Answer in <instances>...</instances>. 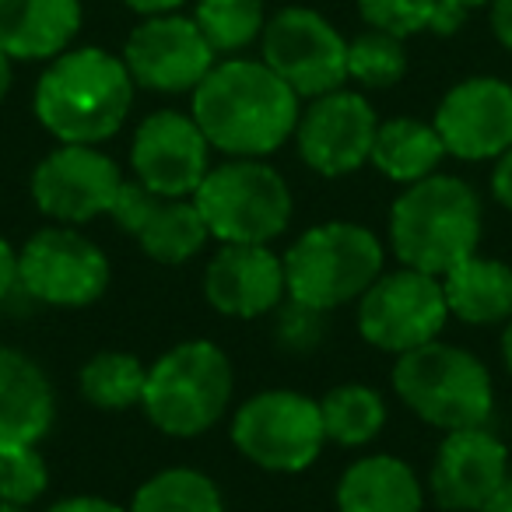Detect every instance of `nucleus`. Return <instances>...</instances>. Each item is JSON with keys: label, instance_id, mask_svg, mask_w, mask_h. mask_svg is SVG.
I'll return each instance as SVG.
<instances>
[{"label": "nucleus", "instance_id": "nucleus-4", "mask_svg": "<svg viewBox=\"0 0 512 512\" xmlns=\"http://www.w3.org/2000/svg\"><path fill=\"white\" fill-rule=\"evenodd\" d=\"M393 390L407 411L446 432L481 428L495 404V386L481 358L456 344H442L439 337L397 355Z\"/></svg>", "mask_w": 512, "mask_h": 512}, {"label": "nucleus", "instance_id": "nucleus-37", "mask_svg": "<svg viewBox=\"0 0 512 512\" xmlns=\"http://www.w3.org/2000/svg\"><path fill=\"white\" fill-rule=\"evenodd\" d=\"M130 11H137L141 18H155V15H176L186 0H123Z\"/></svg>", "mask_w": 512, "mask_h": 512}, {"label": "nucleus", "instance_id": "nucleus-32", "mask_svg": "<svg viewBox=\"0 0 512 512\" xmlns=\"http://www.w3.org/2000/svg\"><path fill=\"white\" fill-rule=\"evenodd\" d=\"M320 316L323 313H316V309H306V306H299V302H292L288 320L281 316V337H285L288 344L309 348V344H316V337H320Z\"/></svg>", "mask_w": 512, "mask_h": 512}, {"label": "nucleus", "instance_id": "nucleus-16", "mask_svg": "<svg viewBox=\"0 0 512 512\" xmlns=\"http://www.w3.org/2000/svg\"><path fill=\"white\" fill-rule=\"evenodd\" d=\"M432 127L446 155L488 162L512 148V85L502 78H467L442 95Z\"/></svg>", "mask_w": 512, "mask_h": 512}, {"label": "nucleus", "instance_id": "nucleus-25", "mask_svg": "<svg viewBox=\"0 0 512 512\" xmlns=\"http://www.w3.org/2000/svg\"><path fill=\"white\" fill-rule=\"evenodd\" d=\"M320 418L327 442L337 446H365L372 442L386 425V404L369 386H337L320 400Z\"/></svg>", "mask_w": 512, "mask_h": 512}, {"label": "nucleus", "instance_id": "nucleus-36", "mask_svg": "<svg viewBox=\"0 0 512 512\" xmlns=\"http://www.w3.org/2000/svg\"><path fill=\"white\" fill-rule=\"evenodd\" d=\"M50 512H130V509H120V505L106 502V498L74 495V498H64V502H57Z\"/></svg>", "mask_w": 512, "mask_h": 512}, {"label": "nucleus", "instance_id": "nucleus-7", "mask_svg": "<svg viewBox=\"0 0 512 512\" xmlns=\"http://www.w3.org/2000/svg\"><path fill=\"white\" fill-rule=\"evenodd\" d=\"M211 239L267 246L285 235L292 221L288 183L260 158H228L211 169L193 193Z\"/></svg>", "mask_w": 512, "mask_h": 512}, {"label": "nucleus", "instance_id": "nucleus-34", "mask_svg": "<svg viewBox=\"0 0 512 512\" xmlns=\"http://www.w3.org/2000/svg\"><path fill=\"white\" fill-rule=\"evenodd\" d=\"M18 288V253L8 239H0V302Z\"/></svg>", "mask_w": 512, "mask_h": 512}, {"label": "nucleus", "instance_id": "nucleus-10", "mask_svg": "<svg viewBox=\"0 0 512 512\" xmlns=\"http://www.w3.org/2000/svg\"><path fill=\"white\" fill-rule=\"evenodd\" d=\"M264 64L299 99H316L348 81V39L313 8H285L267 18Z\"/></svg>", "mask_w": 512, "mask_h": 512}, {"label": "nucleus", "instance_id": "nucleus-20", "mask_svg": "<svg viewBox=\"0 0 512 512\" xmlns=\"http://www.w3.org/2000/svg\"><path fill=\"white\" fill-rule=\"evenodd\" d=\"M53 386L25 351L0 344V449L39 446L53 425Z\"/></svg>", "mask_w": 512, "mask_h": 512}, {"label": "nucleus", "instance_id": "nucleus-2", "mask_svg": "<svg viewBox=\"0 0 512 512\" xmlns=\"http://www.w3.org/2000/svg\"><path fill=\"white\" fill-rule=\"evenodd\" d=\"M134 88L123 57L102 46H81L50 60L32 109L60 144H102L123 127Z\"/></svg>", "mask_w": 512, "mask_h": 512}, {"label": "nucleus", "instance_id": "nucleus-9", "mask_svg": "<svg viewBox=\"0 0 512 512\" xmlns=\"http://www.w3.org/2000/svg\"><path fill=\"white\" fill-rule=\"evenodd\" d=\"M449 320L442 281L414 267L379 274L358 299V334L379 351L407 355L435 341Z\"/></svg>", "mask_w": 512, "mask_h": 512}, {"label": "nucleus", "instance_id": "nucleus-12", "mask_svg": "<svg viewBox=\"0 0 512 512\" xmlns=\"http://www.w3.org/2000/svg\"><path fill=\"white\" fill-rule=\"evenodd\" d=\"M123 64H127L134 85L148 88V92L179 95L193 92L211 74L218 53L211 50L193 18L155 15L144 18L127 36Z\"/></svg>", "mask_w": 512, "mask_h": 512}, {"label": "nucleus", "instance_id": "nucleus-29", "mask_svg": "<svg viewBox=\"0 0 512 512\" xmlns=\"http://www.w3.org/2000/svg\"><path fill=\"white\" fill-rule=\"evenodd\" d=\"M193 22L218 57H235L264 36V0H197Z\"/></svg>", "mask_w": 512, "mask_h": 512}, {"label": "nucleus", "instance_id": "nucleus-13", "mask_svg": "<svg viewBox=\"0 0 512 512\" xmlns=\"http://www.w3.org/2000/svg\"><path fill=\"white\" fill-rule=\"evenodd\" d=\"M120 186V165L95 144H60L32 172V197L39 211L64 225L109 214Z\"/></svg>", "mask_w": 512, "mask_h": 512}, {"label": "nucleus", "instance_id": "nucleus-15", "mask_svg": "<svg viewBox=\"0 0 512 512\" xmlns=\"http://www.w3.org/2000/svg\"><path fill=\"white\" fill-rule=\"evenodd\" d=\"M130 165L144 190L165 197H193L211 172V144L197 120L176 109L144 116L130 144Z\"/></svg>", "mask_w": 512, "mask_h": 512}, {"label": "nucleus", "instance_id": "nucleus-17", "mask_svg": "<svg viewBox=\"0 0 512 512\" xmlns=\"http://www.w3.org/2000/svg\"><path fill=\"white\" fill-rule=\"evenodd\" d=\"M109 218L151 256L158 264H186L190 256L204 249L211 239L204 218H200L197 204L186 197H165V193H151L141 183H127L123 179L120 193L113 200Z\"/></svg>", "mask_w": 512, "mask_h": 512}, {"label": "nucleus", "instance_id": "nucleus-26", "mask_svg": "<svg viewBox=\"0 0 512 512\" xmlns=\"http://www.w3.org/2000/svg\"><path fill=\"white\" fill-rule=\"evenodd\" d=\"M144 383H148V369L123 351H99L95 358H88L78 376L81 397L99 411L137 407L144 397Z\"/></svg>", "mask_w": 512, "mask_h": 512}, {"label": "nucleus", "instance_id": "nucleus-1", "mask_svg": "<svg viewBox=\"0 0 512 512\" xmlns=\"http://www.w3.org/2000/svg\"><path fill=\"white\" fill-rule=\"evenodd\" d=\"M299 95L264 60L228 57L193 88V120L228 158H264L299 123Z\"/></svg>", "mask_w": 512, "mask_h": 512}, {"label": "nucleus", "instance_id": "nucleus-27", "mask_svg": "<svg viewBox=\"0 0 512 512\" xmlns=\"http://www.w3.org/2000/svg\"><path fill=\"white\" fill-rule=\"evenodd\" d=\"M358 15L369 29L397 39L418 36V32L453 36L467 18L463 11L449 8L446 0H358Z\"/></svg>", "mask_w": 512, "mask_h": 512}, {"label": "nucleus", "instance_id": "nucleus-11", "mask_svg": "<svg viewBox=\"0 0 512 512\" xmlns=\"http://www.w3.org/2000/svg\"><path fill=\"white\" fill-rule=\"evenodd\" d=\"M18 285L46 306H92L109 288V260L74 228H43L18 253Z\"/></svg>", "mask_w": 512, "mask_h": 512}, {"label": "nucleus", "instance_id": "nucleus-41", "mask_svg": "<svg viewBox=\"0 0 512 512\" xmlns=\"http://www.w3.org/2000/svg\"><path fill=\"white\" fill-rule=\"evenodd\" d=\"M502 358H505V365H509V372H512V320L505 323V334H502Z\"/></svg>", "mask_w": 512, "mask_h": 512}, {"label": "nucleus", "instance_id": "nucleus-42", "mask_svg": "<svg viewBox=\"0 0 512 512\" xmlns=\"http://www.w3.org/2000/svg\"><path fill=\"white\" fill-rule=\"evenodd\" d=\"M0 512H25V509H18V505H8V502H0Z\"/></svg>", "mask_w": 512, "mask_h": 512}, {"label": "nucleus", "instance_id": "nucleus-33", "mask_svg": "<svg viewBox=\"0 0 512 512\" xmlns=\"http://www.w3.org/2000/svg\"><path fill=\"white\" fill-rule=\"evenodd\" d=\"M491 193H495V200L505 207V211H512V148L502 151V155L495 158V172H491Z\"/></svg>", "mask_w": 512, "mask_h": 512}, {"label": "nucleus", "instance_id": "nucleus-24", "mask_svg": "<svg viewBox=\"0 0 512 512\" xmlns=\"http://www.w3.org/2000/svg\"><path fill=\"white\" fill-rule=\"evenodd\" d=\"M442 158H446V144H442L439 130L432 123L414 120V116H397V120H386L376 127L369 162L393 183L411 186L418 179L432 176Z\"/></svg>", "mask_w": 512, "mask_h": 512}, {"label": "nucleus", "instance_id": "nucleus-18", "mask_svg": "<svg viewBox=\"0 0 512 512\" xmlns=\"http://www.w3.org/2000/svg\"><path fill=\"white\" fill-rule=\"evenodd\" d=\"M509 477V453L491 432L460 428L442 439L432 463V495L442 509L481 512Z\"/></svg>", "mask_w": 512, "mask_h": 512}, {"label": "nucleus", "instance_id": "nucleus-14", "mask_svg": "<svg viewBox=\"0 0 512 512\" xmlns=\"http://www.w3.org/2000/svg\"><path fill=\"white\" fill-rule=\"evenodd\" d=\"M376 113L369 99L348 88L309 99L295 123V144L302 162L320 176H348L362 169L376 141Z\"/></svg>", "mask_w": 512, "mask_h": 512}, {"label": "nucleus", "instance_id": "nucleus-21", "mask_svg": "<svg viewBox=\"0 0 512 512\" xmlns=\"http://www.w3.org/2000/svg\"><path fill=\"white\" fill-rule=\"evenodd\" d=\"M81 32V0H0V50L11 60H53Z\"/></svg>", "mask_w": 512, "mask_h": 512}, {"label": "nucleus", "instance_id": "nucleus-35", "mask_svg": "<svg viewBox=\"0 0 512 512\" xmlns=\"http://www.w3.org/2000/svg\"><path fill=\"white\" fill-rule=\"evenodd\" d=\"M491 32L505 50H512V0H491Z\"/></svg>", "mask_w": 512, "mask_h": 512}, {"label": "nucleus", "instance_id": "nucleus-5", "mask_svg": "<svg viewBox=\"0 0 512 512\" xmlns=\"http://www.w3.org/2000/svg\"><path fill=\"white\" fill-rule=\"evenodd\" d=\"M383 274V246L362 225L327 221L302 232L285 253V288L292 302L316 313L355 302Z\"/></svg>", "mask_w": 512, "mask_h": 512}, {"label": "nucleus", "instance_id": "nucleus-23", "mask_svg": "<svg viewBox=\"0 0 512 512\" xmlns=\"http://www.w3.org/2000/svg\"><path fill=\"white\" fill-rule=\"evenodd\" d=\"M421 481L397 456H365L337 484L341 512H421Z\"/></svg>", "mask_w": 512, "mask_h": 512}, {"label": "nucleus", "instance_id": "nucleus-30", "mask_svg": "<svg viewBox=\"0 0 512 512\" xmlns=\"http://www.w3.org/2000/svg\"><path fill=\"white\" fill-rule=\"evenodd\" d=\"M404 74V39L369 29L348 43V78H355L362 88H393Z\"/></svg>", "mask_w": 512, "mask_h": 512}, {"label": "nucleus", "instance_id": "nucleus-8", "mask_svg": "<svg viewBox=\"0 0 512 512\" xmlns=\"http://www.w3.org/2000/svg\"><path fill=\"white\" fill-rule=\"evenodd\" d=\"M232 442L256 467L274 474H299L316 463L327 442L320 400H309L295 390L256 393L235 411Z\"/></svg>", "mask_w": 512, "mask_h": 512}, {"label": "nucleus", "instance_id": "nucleus-40", "mask_svg": "<svg viewBox=\"0 0 512 512\" xmlns=\"http://www.w3.org/2000/svg\"><path fill=\"white\" fill-rule=\"evenodd\" d=\"M449 8L463 11V15H470L474 8H491V0H446Z\"/></svg>", "mask_w": 512, "mask_h": 512}, {"label": "nucleus", "instance_id": "nucleus-22", "mask_svg": "<svg viewBox=\"0 0 512 512\" xmlns=\"http://www.w3.org/2000/svg\"><path fill=\"white\" fill-rule=\"evenodd\" d=\"M449 316L470 327H495L512 320V267L491 256H467L442 274Z\"/></svg>", "mask_w": 512, "mask_h": 512}, {"label": "nucleus", "instance_id": "nucleus-28", "mask_svg": "<svg viewBox=\"0 0 512 512\" xmlns=\"http://www.w3.org/2000/svg\"><path fill=\"white\" fill-rule=\"evenodd\" d=\"M130 512H225L218 484L190 467H172L137 488Z\"/></svg>", "mask_w": 512, "mask_h": 512}, {"label": "nucleus", "instance_id": "nucleus-19", "mask_svg": "<svg viewBox=\"0 0 512 512\" xmlns=\"http://www.w3.org/2000/svg\"><path fill=\"white\" fill-rule=\"evenodd\" d=\"M204 292L218 313L253 320L271 313L285 288V260L271 253V246L253 242H221L214 260L207 264Z\"/></svg>", "mask_w": 512, "mask_h": 512}, {"label": "nucleus", "instance_id": "nucleus-6", "mask_svg": "<svg viewBox=\"0 0 512 512\" xmlns=\"http://www.w3.org/2000/svg\"><path fill=\"white\" fill-rule=\"evenodd\" d=\"M232 400V365L211 341H183L148 369L141 407L158 432L193 439L214 428Z\"/></svg>", "mask_w": 512, "mask_h": 512}, {"label": "nucleus", "instance_id": "nucleus-39", "mask_svg": "<svg viewBox=\"0 0 512 512\" xmlns=\"http://www.w3.org/2000/svg\"><path fill=\"white\" fill-rule=\"evenodd\" d=\"M8 88H11V57L0 50V99L8 95Z\"/></svg>", "mask_w": 512, "mask_h": 512}, {"label": "nucleus", "instance_id": "nucleus-31", "mask_svg": "<svg viewBox=\"0 0 512 512\" xmlns=\"http://www.w3.org/2000/svg\"><path fill=\"white\" fill-rule=\"evenodd\" d=\"M46 488H50V470L36 446L0 449V502L25 509L43 498Z\"/></svg>", "mask_w": 512, "mask_h": 512}, {"label": "nucleus", "instance_id": "nucleus-3", "mask_svg": "<svg viewBox=\"0 0 512 512\" xmlns=\"http://www.w3.org/2000/svg\"><path fill=\"white\" fill-rule=\"evenodd\" d=\"M477 239L481 200L463 179L432 172L393 200L390 246L404 267L442 278L460 260L477 253Z\"/></svg>", "mask_w": 512, "mask_h": 512}, {"label": "nucleus", "instance_id": "nucleus-38", "mask_svg": "<svg viewBox=\"0 0 512 512\" xmlns=\"http://www.w3.org/2000/svg\"><path fill=\"white\" fill-rule=\"evenodd\" d=\"M481 512H512V477H505V484L498 488V495L491 498Z\"/></svg>", "mask_w": 512, "mask_h": 512}]
</instances>
